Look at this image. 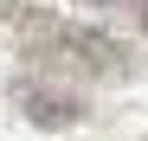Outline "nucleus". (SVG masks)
I'll use <instances>...</instances> for the list:
<instances>
[{
	"label": "nucleus",
	"mask_w": 148,
	"mask_h": 141,
	"mask_svg": "<svg viewBox=\"0 0 148 141\" xmlns=\"http://www.w3.org/2000/svg\"><path fill=\"white\" fill-rule=\"evenodd\" d=\"M0 26H7V39L26 58L45 64V77L71 70V77H97V83H129L142 70V58L122 39L97 32V26H77V19H58L45 7H26V0H7L0 7Z\"/></svg>",
	"instance_id": "nucleus-1"
},
{
	"label": "nucleus",
	"mask_w": 148,
	"mask_h": 141,
	"mask_svg": "<svg viewBox=\"0 0 148 141\" xmlns=\"http://www.w3.org/2000/svg\"><path fill=\"white\" fill-rule=\"evenodd\" d=\"M135 7H142V19H148V0H135Z\"/></svg>",
	"instance_id": "nucleus-3"
},
{
	"label": "nucleus",
	"mask_w": 148,
	"mask_h": 141,
	"mask_svg": "<svg viewBox=\"0 0 148 141\" xmlns=\"http://www.w3.org/2000/svg\"><path fill=\"white\" fill-rule=\"evenodd\" d=\"M7 96H13V109L19 115H26V122H39V128H77L84 122V96H77V90H58L52 77H13V90H7Z\"/></svg>",
	"instance_id": "nucleus-2"
},
{
	"label": "nucleus",
	"mask_w": 148,
	"mask_h": 141,
	"mask_svg": "<svg viewBox=\"0 0 148 141\" xmlns=\"http://www.w3.org/2000/svg\"><path fill=\"white\" fill-rule=\"evenodd\" d=\"M97 7H103V0H97Z\"/></svg>",
	"instance_id": "nucleus-4"
}]
</instances>
